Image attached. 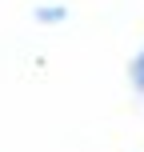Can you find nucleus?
<instances>
[{
    "instance_id": "1",
    "label": "nucleus",
    "mask_w": 144,
    "mask_h": 152,
    "mask_svg": "<svg viewBox=\"0 0 144 152\" xmlns=\"http://www.w3.org/2000/svg\"><path fill=\"white\" fill-rule=\"evenodd\" d=\"M32 20L44 24V28H52V24H64L68 20V4H56V0H48V4H36L32 8Z\"/></svg>"
},
{
    "instance_id": "2",
    "label": "nucleus",
    "mask_w": 144,
    "mask_h": 152,
    "mask_svg": "<svg viewBox=\"0 0 144 152\" xmlns=\"http://www.w3.org/2000/svg\"><path fill=\"white\" fill-rule=\"evenodd\" d=\"M128 80H132V88H136V92H144V40H140L136 56H132V64H128Z\"/></svg>"
}]
</instances>
